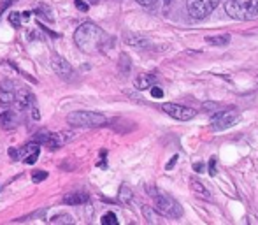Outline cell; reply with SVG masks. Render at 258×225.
Returning a JSON list of instances; mask_svg holds the SVG:
<instances>
[{
    "label": "cell",
    "mask_w": 258,
    "mask_h": 225,
    "mask_svg": "<svg viewBox=\"0 0 258 225\" xmlns=\"http://www.w3.org/2000/svg\"><path fill=\"white\" fill-rule=\"evenodd\" d=\"M69 139H72L71 132H42L35 137L39 144H44L49 150H58L61 148L65 143H69Z\"/></svg>",
    "instance_id": "52a82bcc"
},
{
    "label": "cell",
    "mask_w": 258,
    "mask_h": 225,
    "mask_svg": "<svg viewBox=\"0 0 258 225\" xmlns=\"http://www.w3.org/2000/svg\"><path fill=\"white\" fill-rule=\"evenodd\" d=\"M209 174H211V176H214V174H216V160H214V158H211V160H209Z\"/></svg>",
    "instance_id": "83f0119b"
},
{
    "label": "cell",
    "mask_w": 258,
    "mask_h": 225,
    "mask_svg": "<svg viewBox=\"0 0 258 225\" xmlns=\"http://www.w3.org/2000/svg\"><path fill=\"white\" fill-rule=\"evenodd\" d=\"M150 192L153 194L155 199V208L160 211V215L167 216V218H181L183 216V206L170 195L163 194V192H156L153 188H150Z\"/></svg>",
    "instance_id": "3957f363"
},
{
    "label": "cell",
    "mask_w": 258,
    "mask_h": 225,
    "mask_svg": "<svg viewBox=\"0 0 258 225\" xmlns=\"http://www.w3.org/2000/svg\"><path fill=\"white\" fill-rule=\"evenodd\" d=\"M35 14H37L39 18H42V20L46 21H53V11L49 6H44V4H41V6L35 9Z\"/></svg>",
    "instance_id": "ffe728a7"
},
{
    "label": "cell",
    "mask_w": 258,
    "mask_h": 225,
    "mask_svg": "<svg viewBox=\"0 0 258 225\" xmlns=\"http://www.w3.org/2000/svg\"><path fill=\"white\" fill-rule=\"evenodd\" d=\"M190 188L194 190V194H197L201 199H204V201H211V192L206 188V185L202 183L201 180H197V178H191L190 180Z\"/></svg>",
    "instance_id": "4fadbf2b"
},
{
    "label": "cell",
    "mask_w": 258,
    "mask_h": 225,
    "mask_svg": "<svg viewBox=\"0 0 258 225\" xmlns=\"http://www.w3.org/2000/svg\"><path fill=\"white\" fill-rule=\"evenodd\" d=\"M16 100V92H14L13 81H4L0 85V104L2 106H11Z\"/></svg>",
    "instance_id": "8fae6325"
},
{
    "label": "cell",
    "mask_w": 258,
    "mask_h": 225,
    "mask_svg": "<svg viewBox=\"0 0 258 225\" xmlns=\"http://www.w3.org/2000/svg\"><path fill=\"white\" fill-rule=\"evenodd\" d=\"M105 34L102 28H99L95 23H83L74 32V42L81 51L85 53H95L102 48Z\"/></svg>",
    "instance_id": "6da1fadb"
},
{
    "label": "cell",
    "mask_w": 258,
    "mask_h": 225,
    "mask_svg": "<svg viewBox=\"0 0 258 225\" xmlns=\"http://www.w3.org/2000/svg\"><path fill=\"white\" fill-rule=\"evenodd\" d=\"M125 42L128 46H132V48H139V49H146L151 46V42L146 37L137 34H125Z\"/></svg>",
    "instance_id": "7c38bea8"
},
{
    "label": "cell",
    "mask_w": 258,
    "mask_h": 225,
    "mask_svg": "<svg viewBox=\"0 0 258 225\" xmlns=\"http://www.w3.org/2000/svg\"><path fill=\"white\" fill-rule=\"evenodd\" d=\"M220 0H186V9L194 20H204L218 7Z\"/></svg>",
    "instance_id": "5b68a950"
},
{
    "label": "cell",
    "mask_w": 258,
    "mask_h": 225,
    "mask_svg": "<svg viewBox=\"0 0 258 225\" xmlns=\"http://www.w3.org/2000/svg\"><path fill=\"white\" fill-rule=\"evenodd\" d=\"M225 13L237 21H248L258 16V0H227Z\"/></svg>",
    "instance_id": "7a4b0ae2"
},
{
    "label": "cell",
    "mask_w": 258,
    "mask_h": 225,
    "mask_svg": "<svg viewBox=\"0 0 258 225\" xmlns=\"http://www.w3.org/2000/svg\"><path fill=\"white\" fill-rule=\"evenodd\" d=\"M218 107H220V104L218 102H204L202 104V109H218Z\"/></svg>",
    "instance_id": "4316f807"
},
{
    "label": "cell",
    "mask_w": 258,
    "mask_h": 225,
    "mask_svg": "<svg viewBox=\"0 0 258 225\" xmlns=\"http://www.w3.org/2000/svg\"><path fill=\"white\" fill-rule=\"evenodd\" d=\"M151 95H153L155 99H162V97H163V90L158 88V86H153V88H151Z\"/></svg>",
    "instance_id": "484cf974"
},
{
    "label": "cell",
    "mask_w": 258,
    "mask_h": 225,
    "mask_svg": "<svg viewBox=\"0 0 258 225\" xmlns=\"http://www.w3.org/2000/svg\"><path fill=\"white\" fill-rule=\"evenodd\" d=\"M156 85V76L153 74H139L136 78V88L137 90H148Z\"/></svg>",
    "instance_id": "5bb4252c"
},
{
    "label": "cell",
    "mask_w": 258,
    "mask_h": 225,
    "mask_svg": "<svg viewBox=\"0 0 258 225\" xmlns=\"http://www.w3.org/2000/svg\"><path fill=\"white\" fill-rule=\"evenodd\" d=\"M86 201H88V195L83 194V192H74V194H67L63 197V204H71V206L85 204Z\"/></svg>",
    "instance_id": "2e32d148"
},
{
    "label": "cell",
    "mask_w": 258,
    "mask_h": 225,
    "mask_svg": "<svg viewBox=\"0 0 258 225\" xmlns=\"http://www.w3.org/2000/svg\"><path fill=\"white\" fill-rule=\"evenodd\" d=\"M16 123H18V118H16V112H13V111H4V112H0V127L2 129H14L16 127Z\"/></svg>",
    "instance_id": "9a60e30c"
},
{
    "label": "cell",
    "mask_w": 258,
    "mask_h": 225,
    "mask_svg": "<svg viewBox=\"0 0 258 225\" xmlns=\"http://www.w3.org/2000/svg\"><path fill=\"white\" fill-rule=\"evenodd\" d=\"M88 2H95V0H88Z\"/></svg>",
    "instance_id": "74e56055"
},
{
    "label": "cell",
    "mask_w": 258,
    "mask_h": 225,
    "mask_svg": "<svg viewBox=\"0 0 258 225\" xmlns=\"http://www.w3.org/2000/svg\"><path fill=\"white\" fill-rule=\"evenodd\" d=\"M256 83H258V76H256Z\"/></svg>",
    "instance_id": "f35d334b"
},
{
    "label": "cell",
    "mask_w": 258,
    "mask_h": 225,
    "mask_svg": "<svg viewBox=\"0 0 258 225\" xmlns=\"http://www.w3.org/2000/svg\"><path fill=\"white\" fill-rule=\"evenodd\" d=\"M51 65H53V71L56 72V74L60 76V78L67 79V78H71V76H72V65L69 64V62L65 60L63 57L53 55V58H51Z\"/></svg>",
    "instance_id": "9c48e42d"
},
{
    "label": "cell",
    "mask_w": 258,
    "mask_h": 225,
    "mask_svg": "<svg viewBox=\"0 0 258 225\" xmlns=\"http://www.w3.org/2000/svg\"><path fill=\"white\" fill-rule=\"evenodd\" d=\"M176 160H177V155H174V157H172V160H170L169 164H167V167H165V169H167V171H170V169H172V167H174V164H176Z\"/></svg>",
    "instance_id": "d590c367"
},
{
    "label": "cell",
    "mask_w": 258,
    "mask_h": 225,
    "mask_svg": "<svg viewBox=\"0 0 258 225\" xmlns=\"http://www.w3.org/2000/svg\"><path fill=\"white\" fill-rule=\"evenodd\" d=\"M102 223L104 225H118V218H116L114 213H107L102 216Z\"/></svg>",
    "instance_id": "7402d4cb"
},
{
    "label": "cell",
    "mask_w": 258,
    "mask_h": 225,
    "mask_svg": "<svg viewBox=\"0 0 258 225\" xmlns=\"http://www.w3.org/2000/svg\"><path fill=\"white\" fill-rule=\"evenodd\" d=\"M46 178H48V173H44V171H35V173L32 174V181H34V183H41Z\"/></svg>",
    "instance_id": "cb8c5ba5"
},
{
    "label": "cell",
    "mask_w": 258,
    "mask_h": 225,
    "mask_svg": "<svg viewBox=\"0 0 258 225\" xmlns=\"http://www.w3.org/2000/svg\"><path fill=\"white\" fill-rule=\"evenodd\" d=\"M37 158H39V153H34V155H30V157H28V158H25V164H34V162L35 160H37Z\"/></svg>",
    "instance_id": "1f68e13d"
},
{
    "label": "cell",
    "mask_w": 258,
    "mask_h": 225,
    "mask_svg": "<svg viewBox=\"0 0 258 225\" xmlns=\"http://www.w3.org/2000/svg\"><path fill=\"white\" fill-rule=\"evenodd\" d=\"M107 122V118L102 112L95 111H74L67 116V123L72 127H86V129H92V127H100Z\"/></svg>",
    "instance_id": "277c9868"
},
{
    "label": "cell",
    "mask_w": 258,
    "mask_h": 225,
    "mask_svg": "<svg viewBox=\"0 0 258 225\" xmlns=\"http://www.w3.org/2000/svg\"><path fill=\"white\" fill-rule=\"evenodd\" d=\"M32 118L34 120H39L41 118V112H39V109L35 106H32Z\"/></svg>",
    "instance_id": "836d02e7"
},
{
    "label": "cell",
    "mask_w": 258,
    "mask_h": 225,
    "mask_svg": "<svg viewBox=\"0 0 258 225\" xmlns=\"http://www.w3.org/2000/svg\"><path fill=\"white\" fill-rule=\"evenodd\" d=\"M76 2V7H78V9H81V11H88V4H85L83 2V0H74Z\"/></svg>",
    "instance_id": "f546056e"
},
{
    "label": "cell",
    "mask_w": 258,
    "mask_h": 225,
    "mask_svg": "<svg viewBox=\"0 0 258 225\" xmlns=\"http://www.w3.org/2000/svg\"><path fill=\"white\" fill-rule=\"evenodd\" d=\"M21 14L20 13H11L9 14V23L13 25L14 28H20L21 27V20H20Z\"/></svg>",
    "instance_id": "603a6c76"
},
{
    "label": "cell",
    "mask_w": 258,
    "mask_h": 225,
    "mask_svg": "<svg viewBox=\"0 0 258 225\" xmlns=\"http://www.w3.org/2000/svg\"><path fill=\"white\" fill-rule=\"evenodd\" d=\"M194 169L197 171V173H204V171H206V165L201 162V164H195V165H194Z\"/></svg>",
    "instance_id": "e575fe53"
},
{
    "label": "cell",
    "mask_w": 258,
    "mask_h": 225,
    "mask_svg": "<svg viewBox=\"0 0 258 225\" xmlns=\"http://www.w3.org/2000/svg\"><path fill=\"white\" fill-rule=\"evenodd\" d=\"M13 2H16V0H2V6H0V13H4V11H6L7 7H9Z\"/></svg>",
    "instance_id": "4dcf8cb0"
},
{
    "label": "cell",
    "mask_w": 258,
    "mask_h": 225,
    "mask_svg": "<svg viewBox=\"0 0 258 225\" xmlns=\"http://www.w3.org/2000/svg\"><path fill=\"white\" fill-rule=\"evenodd\" d=\"M241 122V115H239L235 109H227V111H221L216 112V115L211 118V127L213 130L220 132V130H225L228 127H234L235 123Z\"/></svg>",
    "instance_id": "8992f818"
},
{
    "label": "cell",
    "mask_w": 258,
    "mask_h": 225,
    "mask_svg": "<svg viewBox=\"0 0 258 225\" xmlns=\"http://www.w3.org/2000/svg\"><path fill=\"white\" fill-rule=\"evenodd\" d=\"M162 109L169 116H172V118H176V120H181V122H188V120H194L195 116H197V111L195 109L181 106V104H174V102H165L162 106Z\"/></svg>",
    "instance_id": "ba28073f"
},
{
    "label": "cell",
    "mask_w": 258,
    "mask_h": 225,
    "mask_svg": "<svg viewBox=\"0 0 258 225\" xmlns=\"http://www.w3.org/2000/svg\"><path fill=\"white\" fill-rule=\"evenodd\" d=\"M206 42L211 46H227L230 42V35L223 34V35H207Z\"/></svg>",
    "instance_id": "e0dca14e"
},
{
    "label": "cell",
    "mask_w": 258,
    "mask_h": 225,
    "mask_svg": "<svg viewBox=\"0 0 258 225\" xmlns=\"http://www.w3.org/2000/svg\"><path fill=\"white\" fill-rule=\"evenodd\" d=\"M163 2H165V4H170V2H172V0H163Z\"/></svg>",
    "instance_id": "8d00e7d4"
},
{
    "label": "cell",
    "mask_w": 258,
    "mask_h": 225,
    "mask_svg": "<svg viewBox=\"0 0 258 225\" xmlns=\"http://www.w3.org/2000/svg\"><path fill=\"white\" fill-rule=\"evenodd\" d=\"M9 157L13 158V160H18V158H20V151H16L14 148H11V150H9Z\"/></svg>",
    "instance_id": "d6a6232c"
},
{
    "label": "cell",
    "mask_w": 258,
    "mask_h": 225,
    "mask_svg": "<svg viewBox=\"0 0 258 225\" xmlns=\"http://www.w3.org/2000/svg\"><path fill=\"white\" fill-rule=\"evenodd\" d=\"M118 197H119V201L123 202V204H130V202H132V190H130L128 187H126V185H121V187H119V194H118Z\"/></svg>",
    "instance_id": "44dd1931"
},
{
    "label": "cell",
    "mask_w": 258,
    "mask_h": 225,
    "mask_svg": "<svg viewBox=\"0 0 258 225\" xmlns=\"http://www.w3.org/2000/svg\"><path fill=\"white\" fill-rule=\"evenodd\" d=\"M136 2L141 4V6H144V7H151L156 4V0H136Z\"/></svg>",
    "instance_id": "f1b7e54d"
},
{
    "label": "cell",
    "mask_w": 258,
    "mask_h": 225,
    "mask_svg": "<svg viewBox=\"0 0 258 225\" xmlns=\"http://www.w3.org/2000/svg\"><path fill=\"white\" fill-rule=\"evenodd\" d=\"M58 222H65V223H72V218L69 215H60V216H53L51 223H58Z\"/></svg>",
    "instance_id": "d4e9b609"
},
{
    "label": "cell",
    "mask_w": 258,
    "mask_h": 225,
    "mask_svg": "<svg viewBox=\"0 0 258 225\" xmlns=\"http://www.w3.org/2000/svg\"><path fill=\"white\" fill-rule=\"evenodd\" d=\"M14 104H16L18 111H23V109H27V107L34 106L35 104L34 93H32L28 88H20L16 92V100H14Z\"/></svg>",
    "instance_id": "30bf717a"
},
{
    "label": "cell",
    "mask_w": 258,
    "mask_h": 225,
    "mask_svg": "<svg viewBox=\"0 0 258 225\" xmlns=\"http://www.w3.org/2000/svg\"><path fill=\"white\" fill-rule=\"evenodd\" d=\"M34 153H39V143L37 141H34V143H28L25 148H21L20 150V158L21 160H25V158H28L30 155Z\"/></svg>",
    "instance_id": "ac0fdd59"
},
{
    "label": "cell",
    "mask_w": 258,
    "mask_h": 225,
    "mask_svg": "<svg viewBox=\"0 0 258 225\" xmlns=\"http://www.w3.org/2000/svg\"><path fill=\"white\" fill-rule=\"evenodd\" d=\"M158 209H155L153 208H150V206H143V215H144V218L148 220L150 223H158L160 222V216H158Z\"/></svg>",
    "instance_id": "d6986e66"
}]
</instances>
